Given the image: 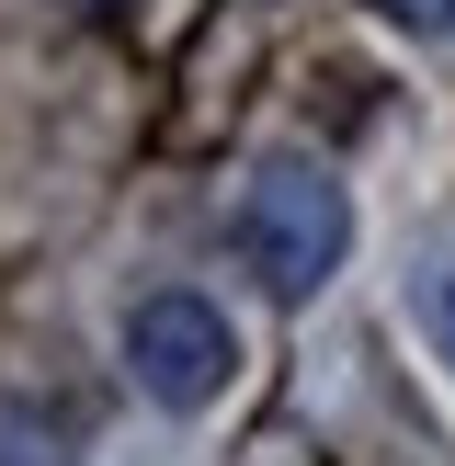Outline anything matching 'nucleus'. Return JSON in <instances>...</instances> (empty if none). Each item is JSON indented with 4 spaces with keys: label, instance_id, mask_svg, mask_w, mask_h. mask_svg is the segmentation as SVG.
<instances>
[{
    "label": "nucleus",
    "instance_id": "nucleus-3",
    "mask_svg": "<svg viewBox=\"0 0 455 466\" xmlns=\"http://www.w3.org/2000/svg\"><path fill=\"white\" fill-rule=\"evenodd\" d=\"M410 319H421L432 364H455V250H432V262L410 273Z\"/></svg>",
    "mask_w": 455,
    "mask_h": 466
},
{
    "label": "nucleus",
    "instance_id": "nucleus-2",
    "mask_svg": "<svg viewBox=\"0 0 455 466\" xmlns=\"http://www.w3.org/2000/svg\"><path fill=\"white\" fill-rule=\"evenodd\" d=\"M126 376H136V399H159V410H217L228 376H239V330H228V308L194 296V285L136 296V308H126Z\"/></svg>",
    "mask_w": 455,
    "mask_h": 466
},
{
    "label": "nucleus",
    "instance_id": "nucleus-4",
    "mask_svg": "<svg viewBox=\"0 0 455 466\" xmlns=\"http://www.w3.org/2000/svg\"><path fill=\"white\" fill-rule=\"evenodd\" d=\"M387 23H410V35H455V0H376Z\"/></svg>",
    "mask_w": 455,
    "mask_h": 466
},
{
    "label": "nucleus",
    "instance_id": "nucleus-1",
    "mask_svg": "<svg viewBox=\"0 0 455 466\" xmlns=\"http://www.w3.org/2000/svg\"><path fill=\"white\" fill-rule=\"evenodd\" d=\"M239 262L262 273V296H318L353 250V194H341L318 159H262L239 194Z\"/></svg>",
    "mask_w": 455,
    "mask_h": 466
}]
</instances>
